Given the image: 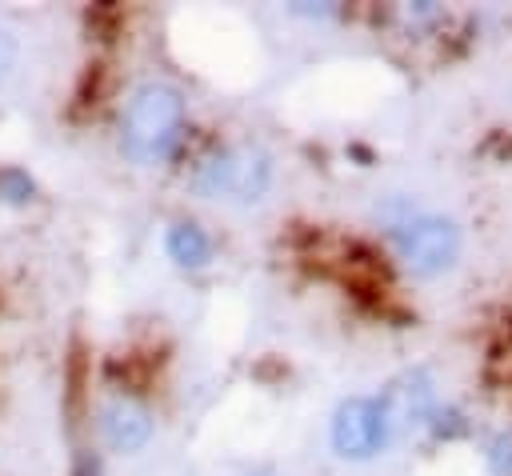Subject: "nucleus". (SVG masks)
Instances as JSON below:
<instances>
[{"instance_id": "obj_1", "label": "nucleus", "mask_w": 512, "mask_h": 476, "mask_svg": "<svg viewBox=\"0 0 512 476\" xmlns=\"http://www.w3.org/2000/svg\"><path fill=\"white\" fill-rule=\"evenodd\" d=\"M184 136V96L172 84H140L124 108L120 148L132 164L156 168L164 164Z\"/></svg>"}, {"instance_id": "obj_2", "label": "nucleus", "mask_w": 512, "mask_h": 476, "mask_svg": "<svg viewBox=\"0 0 512 476\" xmlns=\"http://www.w3.org/2000/svg\"><path fill=\"white\" fill-rule=\"evenodd\" d=\"M272 184V160L260 148L232 144L212 156H204L192 172V188L204 200H228V204H256Z\"/></svg>"}, {"instance_id": "obj_3", "label": "nucleus", "mask_w": 512, "mask_h": 476, "mask_svg": "<svg viewBox=\"0 0 512 476\" xmlns=\"http://www.w3.org/2000/svg\"><path fill=\"white\" fill-rule=\"evenodd\" d=\"M392 240L400 260L420 276H436L460 256V228L444 216H408L392 228Z\"/></svg>"}, {"instance_id": "obj_4", "label": "nucleus", "mask_w": 512, "mask_h": 476, "mask_svg": "<svg viewBox=\"0 0 512 476\" xmlns=\"http://www.w3.org/2000/svg\"><path fill=\"white\" fill-rule=\"evenodd\" d=\"M388 444V428L380 416V404L368 396H352L332 416V448L344 460H368Z\"/></svg>"}, {"instance_id": "obj_5", "label": "nucleus", "mask_w": 512, "mask_h": 476, "mask_svg": "<svg viewBox=\"0 0 512 476\" xmlns=\"http://www.w3.org/2000/svg\"><path fill=\"white\" fill-rule=\"evenodd\" d=\"M96 428H100V440L120 452V456H136L140 448H148L152 440V412L144 400L128 396V392H116L100 404L96 412Z\"/></svg>"}, {"instance_id": "obj_6", "label": "nucleus", "mask_w": 512, "mask_h": 476, "mask_svg": "<svg viewBox=\"0 0 512 476\" xmlns=\"http://www.w3.org/2000/svg\"><path fill=\"white\" fill-rule=\"evenodd\" d=\"M376 404H380V416H384L388 436L392 432H404V428H416V424H424L432 416V380L424 372L400 376L396 384H388V392Z\"/></svg>"}, {"instance_id": "obj_7", "label": "nucleus", "mask_w": 512, "mask_h": 476, "mask_svg": "<svg viewBox=\"0 0 512 476\" xmlns=\"http://www.w3.org/2000/svg\"><path fill=\"white\" fill-rule=\"evenodd\" d=\"M164 252H168V260L176 264V268H204L208 260H212V240H208V232L200 228V224H192V220H176L168 232H164Z\"/></svg>"}, {"instance_id": "obj_8", "label": "nucleus", "mask_w": 512, "mask_h": 476, "mask_svg": "<svg viewBox=\"0 0 512 476\" xmlns=\"http://www.w3.org/2000/svg\"><path fill=\"white\" fill-rule=\"evenodd\" d=\"M36 200V180L16 168V164H4L0 168V204H12V208H24Z\"/></svg>"}, {"instance_id": "obj_9", "label": "nucleus", "mask_w": 512, "mask_h": 476, "mask_svg": "<svg viewBox=\"0 0 512 476\" xmlns=\"http://www.w3.org/2000/svg\"><path fill=\"white\" fill-rule=\"evenodd\" d=\"M16 60H20V44H16V36L12 32H4L0 28V88L8 84V76L16 72Z\"/></svg>"}, {"instance_id": "obj_10", "label": "nucleus", "mask_w": 512, "mask_h": 476, "mask_svg": "<svg viewBox=\"0 0 512 476\" xmlns=\"http://www.w3.org/2000/svg\"><path fill=\"white\" fill-rule=\"evenodd\" d=\"M488 464H492V472H496V476H512V436H500V440L492 444Z\"/></svg>"}, {"instance_id": "obj_11", "label": "nucleus", "mask_w": 512, "mask_h": 476, "mask_svg": "<svg viewBox=\"0 0 512 476\" xmlns=\"http://www.w3.org/2000/svg\"><path fill=\"white\" fill-rule=\"evenodd\" d=\"M248 476H280V472H272V468H260V472H248Z\"/></svg>"}]
</instances>
